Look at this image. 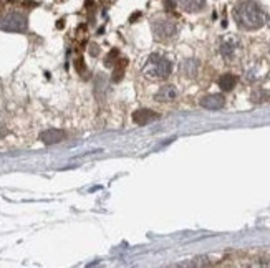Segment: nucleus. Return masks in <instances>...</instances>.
Here are the masks:
<instances>
[{
    "label": "nucleus",
    "instance_id": "f257e3e1",
    "mask_svg": "<svg viewBox=\"0 0 270 268\" xmlns=\"http://www.w3.org/2000/svg\"><path fill=\"white\" fill-rule=\"evenodd\" d=\"M234 19L240 28L244 30H257V28L264 27L265 15L254 0H244L237 3L234 8Z\"/></svg>",
    "mask_w": 270,
    "mask_h": 268
},
{
    "label": "nucleus",
    "instance_id": "f03ea898",
    "mask_svg": "<svg viewBox=\"0 0 270 268\" xmlns=\"http://www.w3.org/2000/svg\"><path fill=\"white\" fill-rule=\"evenodd\" d=\"M172 63L167 58L159 57V55H151L147 60V65L145 66V73L147 77L156 78V79H164L171 75Z\"/></svg>",
    "mask_w": 270,
    "mask_h": 268
},
{
    "label": "nucleus",
    "instance_id": "7ed1b4c3",
    "mask_svg": "<svg viewBox=\"0 0 270 268\" xmlns=\"http://www.w3.org/2000/svg\"><path fill=\"white\" fill-rule=\"evenodd\" d=\"M27 25V17L20 12H8L0 17V30L3 32H25Z\"/></svg>",
    "mask_w": 270,
    "mask_h": 268
},
{
    "label": "nucleus",
    "instance_id": "20e7f679",
    "mask_svg": "<svg viewBox=\"0 0 270 268\" xmlns=\"http://www.w3.org/2000/svg\"><path fill=\"white\" fill-rule=\"evenodd\" d=\"M176 32H178V27H176L174 20L171 19H158L153 22V33L159 40L172 38L176 35Z\"/></svg>",
    "mask_w": 270,
    "mask_h": 268
},
{
    "label": "nucleus",
    "instance_id": "39448f33",
    "mask_svg": "<svg viewBox=\"0 0 270 268\" xmlns=\"http://www.w3.org/2000/svg\"><path fill=\"white\" fill-rule=\"evenodd\" d=\"M159 116L156 115L154 111L147 110V108H141V110L133 113V121L138 124V126H146V124H151L153 121L158 119Z\"/></svg>",
    "mask_w": 270,
    "mask_h": 268
},
{
    "label": "nucleus",
    "instance_id": "423d86ee",
    "mask_svg": "<svg viewBox=\"0 0 270 268\" xmlns=\"http://www.w3.org/2000/svg\"><path fill=\"white\" fill-rule=\"evenodd\" d=\"M224 104H226V98L222 95H208L201 99V106L206 108V110H212V111L224 108Z\"/></svg>",
    "mask_w": 270,
    "mask_h": 268
},
{
    "label": "nucleus",
    "instance_id": "0eeeda50",
    "mask_svg": "<svg viewBox=\"0 0 270 268\" xmlns=\"http://www.w3.org/2000/svg\"><path fill=\"white\" fill-rule=\"evenodd\" d=\"M65 139V133L62 131V129H46L40 134V141L43 142V144H57V142H62Z\"/></svg>",
    "mask_w": 270,
    "mask_h": 268
},
{
    "label": "nucleus",
    "instance_id": "6e6552de",
    "mask_svg": "<svg viewBox=\"0 0 270 268\" xmlns=\"http://www.w3.org/2000/svg\"><path fill=\"white\" fill-rule=\"evenodd\" d=\"M176 96H178V91H176L174 86H163L161 90L156 93V99L158 101H172V99H176Z\"/></svg>",
    "mask_w": 270,
    "mask_h": 268
},
{
    "label": "nucleus",
    "instance_id": "1a4fd4ad",
    "mask_svg": "<svg viewBox=\"0 0 270 268\" xmlns=\"http://www.w3.org/2000/svg\"><path fill=\"white\" fill-rule=\"evenodd\" d=\"M179 5L186 12H199L206 7V0H179Z\"/></svg>",
    "mask_w": 270,
    "mask_h": 268
},
{
    "label": "nucleus",
    "instance_id": "9d476101",
    "mask_svg": "<svg viewBox=\"0 0 270 268\" xmlns=\"http://www.w3.org/2000/svg\"><path fill=\"white\" fill-rule=\"evenodd\" d=\"M217 83H219V88H221V90L230 91L232 88L235 86V83H237V78H235L232 73H226V75H222V77L219 78Z\"/></svg>",
    "mask_w": 270,
    "mask_h": 268
},
{
    "label": "nucleus",
    "instance_id": "9b49d317",
    "mask_svg": "<svg viewBox=\"0 0 270 268\" xmlns=\"http://www.w3.org/2000/svg\"><path fill=\"white\" fill-rule=\"evenodd\" d=\"M235 48H237V45H235L234 40H224L221 43V47H219V52H221V55L224 58H232L235 53Z\"/></svg>",
    "mask_w": 270,
    "mask_h": 268
},
{
    "label": "nucleus",
    "instance_id": "f8f14e48",
    "mask_svg": "<svg viewBox=\"0 0 270 268\" xmlns=\"http://www.w3.org/2000/svg\"><path fill=\"white\" fill-rule=\"evenodd\" d=\"M181 71H183V75L186 77H196L197 73V61L196 60H186L183 61V65H181Z\"/></svg>",
    "mask_w": 270,
    "mask_h": 268
},
{
    "label": "nucleus",
    "instance_id": "ddd939ff",
    "mask_svg": "<svg viewBox=\"0 0 270 268\" xmlns=\"http://www.w3.org/2000/svg\"><path fill=\"white\" fill-rule=\"evenodd\" d=\"M126 66H128V60H120V63H115V70H113V77H111L113 81L118 83L123 79Z\"/></svg>",
    "mask_w": 270,
    "mask_h": 268
},
{
    "label": "nucleus",
    "instance_id": "4468645a",
    "mask_svg": "<svg viewBox=\"0 0 270 268\" xmlns=\"http://www.w3.org/2000/svg\"><path fill=\"white\" fill-rule=\"evenodd\" d=\"M265 99H269V95L264 90H257L252 93V101L254 103H264Z\"/></svg>",
    "mask_w": 270,
    "mask_h": 268
},
{
    "label": "nucleus",
    "instance_id": "2eb2a0df",
    "mask_svg": "<svg viewBox=\"0 0 270 268\" xmlns=\"http://www.w3.org/2000/svg\"><path fill=\"white\" fill-rule=\"evenodd\" d=\"M118 58V50H111L106 57H104V66H115Z\"/></svg>",
    "mask_w": 270,
    "mask_h": 268
},
{
    "label": "nucleus",
    "instance_id": "dca6fc26",
    "mask_svg": "<svg viewBox=\"0 0 270 268\" xmlns=\"http://www.w3.org/2000/svg\"><path fill=\"white\" fill-rule=\"evenodd\" d=\"M77 70L80 71V73H85V63H83L82 58H80V60L77 61Z\"/></svg>",
    "mask_w": 270,
    "mask_h": 268
},
{
    "label": "nucleus",
    "instance_id": "f3484780",
    "mask_svg": "<svg viewBox=\"0 0 270 268\" xmlns=\"http://www.w3.org/2000/svg\"><path fill=\"white\" fill-rule=\"evenodd\" d=\"M90 53H91L93 57H98V47H96V45H91Z\"/></svg>",
    "mask_w": 270,
    "mask_h": 268
}]
</instances>
